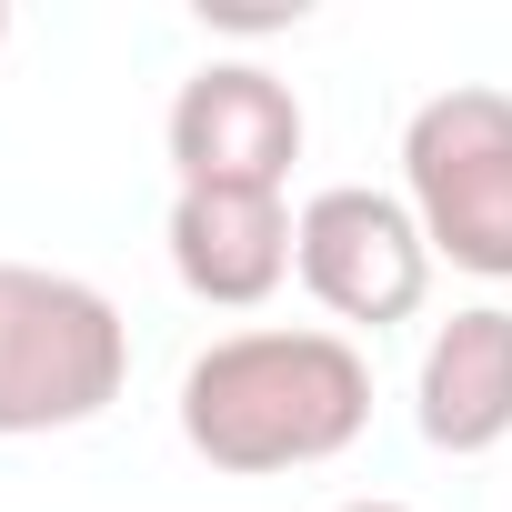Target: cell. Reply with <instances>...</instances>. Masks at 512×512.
<instances>
[{
    "mask_svg": "<svg viewBox=\"0 0 512 512\" xmlns=\"http://www.w3.org/2000/svg\"><path fill=\"white\" fill-rule=\"evenodd\" d=\"M332 512H412V502H392V492H362V502H332Z\"/></svg>",
    "mask_w": 512,
    "mask_h": 512,
    "instance_id": "ba28073f",
    "label": "cell"
},
{
    "mask_svg": "<svg viewBox=\"0 0 512 512\" xmlns=\"http://www.w3.org/2000/svg\"><path fill=\"white\" fill-rule=\"evenodd\" d=\"M171 282L211 312H262L292 282V201L282 191H171L161 221Z\"/></svg>",
    "mask_w": 512,
    "mask_h": 512,
    "instance_id": "8992f818",
    "label": "cell"
},
{
    "mask_svg": "<svg viewBox=\"0 0 512 512\" xmlns=\"http://www.w3.org/2000/svg\"><path fill=\"white\" fill-rule=\"evenodd\" d=\"M0 41H11V0H0Z\"/></svg>",
    "mask_w": 512,
    "mask_h": 512,
    "instance_id": "9c48e42d",
    "label": "cell"
},
{
    "mask_svg": "<svg viewBox=\"0 0 512 512\" xmlns=\"http://www.w3.org/2000/svg\"><path fill=\"white\" fill-rule=\"evenodd\" d=\"M131 382V322L101 282L0 262V442L81 432Z\"/></svg>",
    "mask_w": 512,
    "mask_h": 512,
    "instance_id": "7a4b0ae2",
    "label": "cell"
},
{
    "mask_svg": "<svg viewBox=\"0 0 512 512\" xmlns=\"http://www.w3.org/2000/svg\"><path fill=\"white\" fill-rule=\"evenodd\" d=\"M171 191H292L302 91L272 61H201L161 111Z\"/></svg>",
    "mask_w": 512,
    "mask_h": 512,
    "instance_id": "5b68a950",
    "label": "cell"
},
{
    "mask_svg": "<svg viewBox=\"0 0 512 512\" xmlns=\"http://www.w3.org/2000/svg\"><path fill=\"white\" fill-rule=\"evenodd\" d=\"M292 272L342 332H392L432 302V241L402 191L332 181L292 211Z\"/></svg>",
    "mask_w": 512,
    "mask_h": 512,
    "instance_id": "277c9868",
    "label": "cell"
},
{
    "mask_svg": "<svg viewBox=\"0 0 512 512\" xmlns=\"http://www.w3.org/2000/svg\"><path fill=\"white\" fill-rule=\"evenodd\" d=\"M412 422L452 462H482L512 442V302H462L452 322H432L412 372Z\"/></svg>",
    "mask_w": 512,
    "mask_h": 512,
    "instance_id": "52a82bcc",
    "label": "cell"
},
{
    "mask_svg": "<svg viewBox=\"0 0 512 512\" xmlns=\"http://www.w3.org/2000/svg\"><path fill=\"white\" fill-rule=\"evenodd\" d=\"M362 422H372V362L352 332H322V322L221 332L181 372V442L231 482L342 462Z\"/></svg>",
    "mask_w": 512,
    "mask_h": 512,
    "instance_id": "6da1fadb",
    "label": "cell"
},
{
    "mask_svg": "<svg viewBox=\"0 0 512 512\" xmlns=\"http://www.w3.org/2000/svg\"><path fill=\"white\" fill-rule=\"evenodd\" d=\"M402 201L432 262L472 282H512V91L452 81L402 121Z\"/></svg>",
    "mask_w": 512,
    "mask_h": 512,
    "instance_id": "3957f363",
    "label": "cell"
}]
</instances>
